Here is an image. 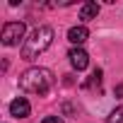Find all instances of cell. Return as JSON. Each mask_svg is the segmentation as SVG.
<instances>
[{"label":"cell","instance_id":"1","mask_svg":"<svg viewBox=\"0 0 123 123\" xmlns=\"http://www.w3.org/2000/svg\"><path fill=\"white\" fill-rule=\"evenodd\" d=\"M53 73L48 68H29L19 75V89L29 94H46L53 87Z\"/></svg>","mask_w":123,"mask_h":123},{"label":"cell","instance_id":"2","mask_svg":"<svg viewBox=\"0 0 123 123\" xmlns=\"http://www.w3.org/2000/svg\"><path fill=\"white\" fill-rule=\"evenodd\" d=\"M53 43V29L51 27H36L22 43V58L24 60H34L39 58L48 46Z\"/></svg>","mask_w":123,"mask_h":123},{"label":"cell","instance_id":"3","mask_svg":"<svg viewBox=\"0 0 123 123\" xmlns=\"http://www.w3.org/2000/svg\"><path fill=\"white\" fill-rule=\"evenodd\" d=\"M24 31H27L24 22H7V24L3 27L0 41H3L5 46H17V43H19V41L24 39Z\"/></svg>","mask_w":123,"mask_h":123},{"label":"cell","instance_id":"4","mask_svg":"<svg viewBox=\"0 0 123 123\" xmlns=\"http://www.w3.org/2000/svg\"><path fill=\"white\" fill-rule=\"evenodd\" d=\"M68 58H70V65L75 68V70H85L87 65H89V55H87V51L85 48H70L68 51Z\"/></svg>","mask_w":123,"mask_h":123},{"label":"cell","instance_id":"5","mask_svg":"<svg viewBox=\"0 0 123 123\" xmlns=\"http://www.w3.org/2000/svg\"><path fill=\"white\" fill-rule=\"evenodd\" d=\"M29 111H31V106H29V101H27L24 97H19V99H15V101L10 104V113H12L15 118H27Z\"/></svg>","mask_w":123,"mask_h":123},{"label":"cell","instance_id":"6","mask_svg":"<svg viewBox=\"0 0 123 123\" xmlns=\"http://www.w3.org/2000/svg\"><path fill=\"white\" fill-rule=\"evenodd\" d=\"M89 39V31H87V27H73L70 31H68V41L77 48V46H82L85 41Z\"/></svg>","mask_w":123,"mask_h":123},{"label":"cell","instance_id":"7","mask_svg":"<svg viewBox=\"0 0 123 123\" xmlns=\"http://www.w3.org/2000/svg\"><path fill=\"white\" fill-rule=\"evenodd\" d=\"M97 15H99V5H97V3H85V5L80 7V19H85V22L97 19Z\"/></svg>","mask_w":123,"mask_h":123},{"label":"cell","instance_id":"8","mask_svg":"<svg viewBox=\"0 0 123 123\" xmlns=\"http://www.w3.org/2000/svg\"><path fill=\"white\" fill-rule=\"evenodd\" d=\"M85 87H87V89H94V87L99 89V87H101V70H94V73L89 75V80L85 82Z\"/></svg>","mask_w":123,"mask_h":123},{"label":"cell","instance_id":"9","mask_svg":"<svg viewBox=\"0 0 123 123\" xmlns=\"http://www.w3.org/2000/svg\"><path fill=\"white\" fill-rule=\"evenodd\" d=\"M109 123H123V109L118 106L116 111H111V116H109Z\"/></svg>","mask_w":123,"mask_h":123},{"label":"cell","instance_id":"10","mask_svg":"<svg viewBox=\"0 0 123 123\" xmlns=\"http://www.w3.org/2000/svg\"><path fill=\"white\" fill-rule=\"evenodd\" d=\"M41 123H63V118H60V116H46Z\"/></svg>","mask_w":123,"mask_h":123},{"label":"cell","instance_id":"11","mask_svg":"<svg viewBox=\"0 0 123 123\" xmlns=\"http://www.w3.org/2000/svg\"><path fill=\"white\" fill-rule=\"evenodd\" d=\"M113 94H116V99H123V85H116L113 87Z\"/></svg>","mask_w":123,"mask_h":123}]
</instances>
